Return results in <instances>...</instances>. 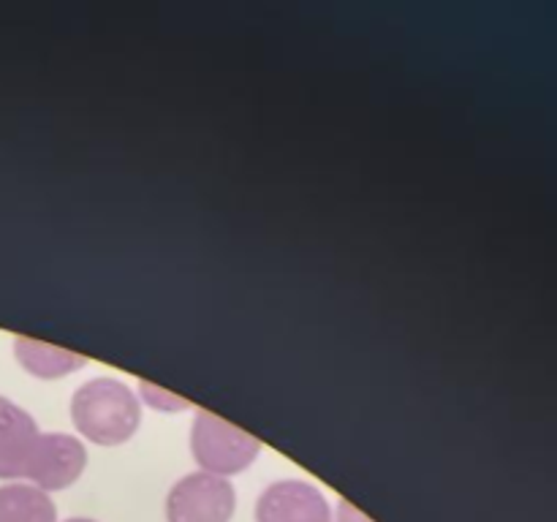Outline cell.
Here are the masks:
<instances>
[{"label":"cell","instance_id":"1","mask_svg":"<svg viewBox=\"0 0 557 522\" xmlns=\"http://www.w3.org/2000/svg\"><path fill=\"white\" fill-rule=\"evenodd\" d=\"M71 417L76 430L92 444H125L139 427V400L114 378H92L74 391Z\"/></svg>","mask_w":557,"mask_h":522},{"label":"cell","instance_id":"3","mask_svg":"<svg viewBox=\"0 0 557 522\" xmlns=\"http://www.w3.org/2000/svg\"><path fill=\"white\" fill-rule=\"evenodd\" d=\"M237 506V493L228 478L215 473H190L180 478L166 498L169 522H228Z\"/></svg>","mask_w":557,"mask_h":522},{"label":"cell","instance_id":"10","mask_svg":"<svg viewBox=\"0 0 557 522\" xmlns=\"http://www.w3.org/2000/svg\"><path fill=\"white\" fill-rule=\"evenodd\" d=\"M65 522H92V520H79V517H71V520H65Z\"/></svg>","mask_w":557,"mask_h":522},{"label":"cell","instance_id":"7","mask_svg":"<svg viewBox=\"0 0 557 522\" xmlns=\"http://www.w3.org/2000/svg\"><path fill=\"white\" fill-rule=\"evenodd\" d=\"M14 351L16 359L38 378H60V375H69L87 364L82 353L65 351V348L49 346V343L41 340H30V337H16Z\"/></svg>","mask_w":557,"mask_h":522},{"label":"cell","instance_id":"2","mask_svg":"<svg viewBox=\"0 0 557 522\" xmlns=\"http://www.w3.org/2000/svg\"><path fill=\"white\" fill-rule=\"evenodd\" d=\"M190 449H194L196 462L207 473L232 476V473L245 471L259 457L261 444L226 419L210 411H199L194 430H190Z\"/></svg>","mask_w":557,"mask_h":522},{"label":"cell","instance_id":"5","mask_svg":"<svg viewBox=\"0 0 557 522\" xmlns=\"http://www.w3.org/2000/svg\"><path fill=\"white\" fill-rule=\"evenodd\" d=\"M256 522H332V511L313 484L275 482L256 504Z\"/></svg>","mask_w":557,"mask_h":522},{"label":"cell","instance_id":"6","mask_svg":"<svg viewBox=\"0 0 557 522\" xmlns=\"http://www.w3.org/2000/svg\"><path fill=\"white\" fill-rule=\"evenodd\" d=\"M38 433L30 413L0 397V478H22L36 451Z\"/></svg>","mask_w":557,"mask_h":522},{"label":"cell","instance_id":"9","mask_svg":"<svg viewBox=\"0 0 557 522\" xmlns=\"http://www.w3.org/2000/svg\"><path fill=\"white\" fill-rule=\"evenodd\" d=\"M139 386H141V397H145V400L150 402V406L163 408V411H174V408H185V406H188V402H185V400H180V397H172V395H169V391L158 389V386L147 384V381H141Z\"/></svg>","mask_w":557,"mask_h":522},{"label":"cell","instance_id":"4","mask_svg":"<svg viewBox=\"0 0 557 522\" xmlns=\"http://www.w3.org/2000/svg\"><path fill=\"white\" fill-rule=\"evenodd\" d=\"M85 465L87 451L79 440L63 433H41L25 478H30L33 487L44 489V493L65 489L82 476Z\"/></svg>","mask_w":557,"mask_h":522},{"label":"cell","instance_id":"8","mask_svg":"<svg viewBox=\"0 0 557 522\" xmlns=\"http://www.w3.org/2000/svg\"><path fill=\"white\" fill-rule=\"evenodd\" d=\"M0 522H58V511L44 489L5 484L0 487Z\"/></svg>","mask_w":557,"mask_h":522}]
</instances>
